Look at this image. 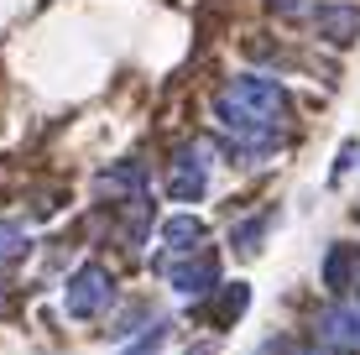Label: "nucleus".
Instances as JSON below:
<instances>
[{
	"label": "nucleus",
	"mask_w": 360,
	"mask_h": 355,
	"mask_svg": "<svg viewBox=\"0 0 360 355\" xmlns=\"http://www.w3.org/2000/svg\"><path fill=\"white\" fill-rule=\"evenodd\" d=\"M355 266H360V251H355V246H329V262H324V288H329V292H350V283H355Z\"/></svg>",
	"instance_id": "0eeeda50"
},
{
	"label": "nucleus",
	"mask_w": 360,
	"mask_h": 355,
	"mask_svg": "<svg viewBox=\"0 0 360 355\" xmlns=\"http://www.w3.org/2000/svg\"><path fill=\"white\" fill-rule=\"evenodd\" d=\"M27 251H32L27 230L11 225V219H0V262H11V256H27Z\"/></svg>",
	"instance_id": "f8f14e48"
},
{
	"label": "nucleus",
	"mask_w": 360,
	"mask_h": 355,
	"mask_svg": "<svg viewBox=\"0 0 360 355\" xmlns=\"http://www.w3.org/2000/svg\"><path fill=\"white\" fill-rule=\"evenodd\" d=\"M0 298H6V292H0Z\"/></svg>",
	"instance_id": "dca6fc26"
},
{
	"label": "nucleus",
	"mask_w": 360,
	"mask_h": 355,
	"mask_svg": "<svg viewBox=\"0 0 360 355\" xmlns=\"http://www.w3.org/2000/svg\"><path fill=\"white\" fill-rule=\"evenodd\" d=\"M319 329H324L329 345H340V350H360V303H334Z\"/></svg>",
	"instance_id": "423d86ee"
},
{
	"label": "nucleus",
	"mask_w": 360,
	"mask_h": 355,
	"mask_svg": "<svg viewBox=\"0 0 360 355\" xmlns=\"http://www.w3.org/2000/svg\"><path fill=\"white\" fill-rule=\"evenodd\" d=\"M214 115L219 126L230 131L240 146L251 152H277V141L288 136V89L277 79H262V73H240L235 84H225L214 100Z\"/></svg>",
	"instance_id": "f257e3e1"
},
{
	"label": "nucleus",
	"mask_w": 360,
	"mask_h": 355,
	"mask_svg": "<svg viewBox=\"0 0 360 355\" xmlns=\"http://www.w3.org/2000/svg\"><path fill=\"white\" fill-rule=\"evenodd\" d=\"M314 32L324 37L329 47H350L360 37V6L350 0H329V6H314Z\"/></svg>",
	"instance_id": "20e7f679"
},
{
	"label": "nucleus",
	"mask_w": 360,
	"mask_h": 355,
	"mask_svg": "<svg viewBox=\"0 0 360 355\" xmlns=\"http://www.w3.org/2000/svg\"><path fill=\"white\" fill-rule=\"evenodd\" d=\"M198 240H204V225H198L193 214H178V219L162 225V246L167 251H188V246H198Z\"/></svg>",
	"instance_id": "6e6552de"
},
{
	"label": "nucleus",
	"mask_w": 360,
	"mask_h": 355,
	"mask_svg": "<svg viewBox=\"0 0 360 355\" xmlns=\"http://www.w3.org/2000/svg\"><path fill=\"white\" fill-rule=\"evenodd\" d=\"M105 193H131V199H141V162H120V167H110L105 178Z\"/></svg>",
	"instance_id": "1a4fd4ad"
},
{
	"label": "nucleus",
	"mask_w": 360,
	"mask_h": 355,
	"mask_svg": "<svg viewBox=\"0 0 360 355\" xmlns=\"http://www.w3.org/2000/svg\"><path fill=\"white\" fill-rule=\"evenodd\" d=\"M167 277H172V288H178L183 298H204V292L219 283V262L209 251H198V256H188V262L167 266Z\"/></svg>",
	"instance_id": "39448f33"
},
{
	"label": "nucleus",
	"mask_w": 360,
	"mask_h": 355,
	"mask_svg": "<svg viewBox=\"0 0 360 355\" xmlns=\"http://www.w3.org/2000/svg\"><path fill=\"white\" fill-rule=\"evenodd\" d=\"M308 355H329V350H308Z\"/></svg>",
	"instance_id": "2eb2a0df"
},
{
	"label": "nucleus",
	"mask_w": 360,
	"mask_h": 355,
	"mask_svg": "<svg viewBox=\"0 0 360 355\" xmlns=\"http://www.w3.org/2000/svg\"><path fill=\"white\" fill-rule=\"evenodd\" d=\"M204 188H209L204 146H183V152L172 157V167H167V193L178 204H193V199H204Z\"/></svg>",
	"instance_id": "7ed1b4c3"
},
{
	"label": "nucleus",
	"mask_w": 360,
	"mask_h": 355,
	"mask_svg": "<svg viewBox=\"0 0 360 355\" xmlns=\"http://www.w3.org/2000/svg\"><path fill=\"white\" fill-rule=\"evenodd\" d=\"M110 272L105 266H79V272L68 277V288H63V309L73 314V319H94L99 309H110Z\"/></svg>",
	"instance_id": "f03ea898"
},
{
	"label": "nucleus",
	"mask_w": 360,
	"mask_h": 355,
	"mask_svg": "<svg viewBox=\"0 0 360 355\" xmlns=\"http://www.w3.org/2000/svg\"><path fill=\"white\" fill-rule=\"evenodd\" d=\"M277 6H282V11H292V6H297V0H277Z\"/></svg>",
	"instance_id": "4468645a"
},
{
	"label": "nucleus",
	"mask_w": 360,
	"mask_h": 355,
	"mask_svg": "<svg viewBox=\"0 0 360 355\" xmlns=\"http://www.w3.org/2000/svg\"><path fill=\"white\" fill-rule=\"evenodd\" d=\"M266 225H271V209H266V214H256V219H245V230H235V235H230V246L240 251V256H251L256 246H262Z\"/></svg>",
	"instance_id": "9b49d317"
},
{
	"label": "nucleus",
	"mask_w": 360,
	"mask_h": 355,
	"mask_svg": "<svg viewBox=\"0 0 360 355\" xmlns=\"http://www.w3.org/2000/svg\"><path fill=\"white\" fill-rule=\"evenodd\" d=\"M162 340H167V324H152V329H146V335L126 350V355H157V345H162Z\"/></svg>",
	"instance_id": "ddd939ff"
},
{
	"label": "nucleus",
	"mask_w": 360,
	"mask_h": 355,
	"mask_svg": "<svg viewBox=\"0 0 360 355\" xmlns=\"http://www.w3.org/2000/svg\"><path fill=\"white\" fill-rule=\"evenodd\" d=\"M245 303H251V283H230L225 292H219V314H214V324H235L245 314Z\"/></svg>",
	"instance_id": "9d476101"
}]
</instances>
